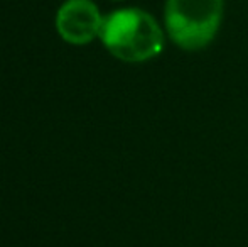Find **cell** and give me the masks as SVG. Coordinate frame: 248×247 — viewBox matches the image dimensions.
<instances>
[{"mask_svg":"<svg viewBox=\"0 0 248 247\" xmlns=\"http://www.w3.org/2000/svg\"><path fill=\"white\" fill-rule=\"evenodd\" d=\"M100 39L110 54L125 63L154 60L164 49V29L137 7L118 9L105 17Z\"/></svg>","mask_w":248,"mask_h":247,"instance_id":"1","label":"cell"},{"mask_svg":"<svg viewBox=\"0 0 248 247\" xmlns=\"http://www.w3.org/2000/svg\"><path fill=\"white\" fill-rule=\"evenodd\" d=\"M223 12L225 0H166V34L184 51L204 49L221 27Z\"/></svg>","mask_w":248,"mask_h":247,"instance_id":"2","label":"cell"},{"mask_svg":"<svg viewBox=\"0 0 248 247\" xmlns=\"http://www.w3.org/2000/svg\"><path fill=\"white\" fill-rule=\"evenodd\" d=\"M105 17L92 0H66L56 14V29L69 44L85 46L101 36Z\"/></svg>","mask_w":248,"mask_h":247,"instance_id":"3","label":"cell"}]
</instances>
